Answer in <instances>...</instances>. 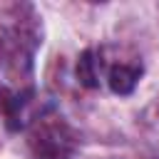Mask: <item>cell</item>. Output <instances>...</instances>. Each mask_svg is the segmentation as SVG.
Wrapping results in <instances>:
<instances>
[{
    "mask_svg": "<svg viewBox=\"0 0 159 159\" xmlns=\"http://www.w3.org/2000/svg\"><path fill=\"white\" fill-rule=\"evenodd\" d=\"M30 147L40 159H70L75 152V132L60 117H40L30 132Z\"/></svg>",
    "mask_w": 159,
    "mask_h": 159,
    "instance_id": "cell-1",
    "label": "cell"
},
{
    "mask_svg": "<svg viewBox=\"0 0 159 159\" xmlns=\"http://www.w3.org/2000/svg\"><path fill=\"white\" fill-rule=\"evenodd\" d=\"M32 35L27 32V27H25V22H15V25H10V27H0V62L10 70V62H15L17 67H20V62H25V65H30V47H25V40H30ZM30 42H35V40H30Z\"/></svg>",
    "mask_w": 159,
    "mask_h": 159,
    "instance_id": "cell-2",
    "label": "cell"
},
{
    "mask_svg": "<svg viewBox=\"0 0 159 159\" xmlns=\"http://www.w3.org/2000/svg\"><path fill=\"white\" fill-rule=\"evenodd\" d=\"M139 75H142V67L122 62V65H114V67L109 70L107 80H109L112 92H117V94H129V92L134 89V84H137Z\"/></svg>",
    "mask_w": 159,
    "mask_h": 159,
    "instance_id": "cell-3",
    "label": "cell"
},
{
    "mask_svg": "<svg viewBox=\"0 0 159 159\" xmlns=\"http://www.w3.org/2000/svg\"><path fill=\"white\" fill-rule=\"evenodd\" d=\"M99 72H102V62L97 57L94 50H87L82 52L80 62H77V80L84 84V87H97L99 84Z\"/></svg>",
    "mask_w": 159,
    "mask_h": 159,
    "instance_id": "cell-4",
    "label": "cell"
},
{
    "mask_svg": "<svg viewBox=\"0 0 159 159\" xmlns=\"http://www.w3.org/2000/svg\"><path fill=\"white\" fill-rule=\"evenodd\" d=\"M12 102H15V97H12V94H10L5 87H0V112H2V114H10Z\"/></svg>",
    "mask_w": 159,
    "mask_h": 159,
    "instance_id": "cell-5",
    "label": "cell"
}]
</instances>
